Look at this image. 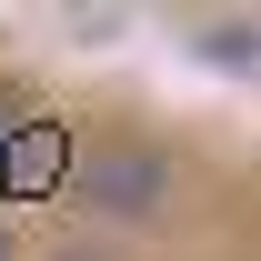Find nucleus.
<instances>
[{
    "instance_id": "nucleus-1",
    "label": "nucleus",
    "mask_w": 261,
    "mask_h": 261,
    "mask_svg": "<svg viewBox=\"0 0 261 261\" xmlns=\"http://www.w3.org/2000/svg\"><path fill=\"white\" fill-rule=\"evenodd\" d=\"M0 261H10V231H0Z\"/></svg>"
}]
</instances>
